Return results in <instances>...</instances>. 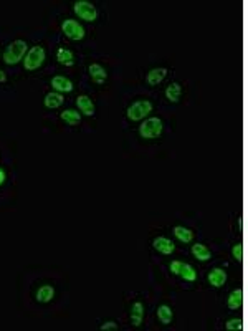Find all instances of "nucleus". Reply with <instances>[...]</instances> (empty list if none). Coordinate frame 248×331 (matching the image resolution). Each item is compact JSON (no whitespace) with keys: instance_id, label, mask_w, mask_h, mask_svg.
<instances>
[{"instance_id":"nucleus-7","label":"nucleus","mask_w":248,"mask_h":331,"mask_svg":"<svg viewBox=\"0 0 248 331\" xmlns=\"http://www.w3.org/2000/svg\"><path fill=\"white\" fill-rule=\"evenodd\" d=\"M52 86H53V91L56 93H71L75 90L73 83H71V80H68L66 76H61V75H56L52 78Z\"/></svg>"},{"instance_id":"nucleus-20","label":"nucleus","mask_w":248,"mask_h":331,"mask_svg":"<svg viewBox=\"0 0 248 331\" xmlns=\"http://www.w3.org/2000/svg\"><path fill=\"white\" fill-rule=\"evenodd\" d=\"M157 318H159V321L162 325L172 323V318H174L172 308H170L169 305H161L159 308H157Z\"/></svg>"},{"instance_id":"nucleus-21","label":"nucleus","mask_w":248,"mask_h":331,"mask_svg":"<svg viewBox=\"0 0 248 331\" xmlns=\"http://www.w3.org/2000/svg\"><path fill=\"white\" fill-rule=\"evenodd\" d=\"M60 118H61L63 123H66L68 126H76V124H80V121H81V115L75 110H66V111L60 113Z\"/></svg>"},{"instance_id":"nucleus-8","label":"nucleus","mask_w":248,"mask_h":331,"mask_svg":"<svg viewBox=\"0 0 248 331\" xmlns=\"http://www.w3.org/2000/svg\"><path fill=\"white\" fill-rule=\"evenodd\" d=\"M152 247H154L159 253H162V255H172L175 250V245L172 243V240L167 237H156L152 240Z\"/></svg>"},{"instance_id":"nucleus-22","label":"nucleus","mask_w":248,"mask_h":331,"mask_svg":"<svg viewBox=\"0 0 248 331\" xmlns=\"http://www.w3.org/2000/svg\"><path fill=\"white\" fill-rule=\"evenodd\" d=\"M180 94H182V88H180L179 83H170L167 88H165V98H167L170 103H179Z\"/></svg>"},{"instance_id":"nucleus-26","label":"nucleus","mask_w":248,"mask_h":331,"mask_svg":"<svg viewBox=\"0 0 248 331\" xmlns=\"http://www.w3.org/2000/svg\"><path fill=\"white\" fill-rule=\"evenodd\" d=\"M182 264H184V262H180V260L170 262V265H169L170 271H172L174 275H179V273H180V269H182Z\"/></svg>"},{"instance_id":"nucleus-1","label":"nucleus","mask_w":248,"mask_h":331,"mask_svg":"<svg viewBox=\"0 0 248 331\" xmlns=\"http://www.w3.org/2000/svg\"><path fill=\"white\" fill-rule=\"evenodd\" d=\"M27 55V42L24 40H15L12 42L3 52V61L7 65H17V63L24 61V58Z\"/></svg>"},{"instance_id":"nucleus-11","label":"nucleus","mask_w":248,"mask_h":331,"mask_svg":"<svg viewBox=\"0 0 248 331\" xmlns=\"http://www.w3.org/2000/svg\"><path fill=\"white\" fill-rule=\"evenodd\" d=\"M207 278H209V283L212 287L220 288V287H223L225 282H227V271L223 269H214V270H210V273Z\"/></svg>"},{"instance_id":"nucleus-18","label":"nucleus","mask_w":248,"mask_h":331,"mask_svg":"<svg viewBox=\"0 0 248 331\" xmlns=\"http://www.w3.org/2000/svg\"><path fill=\"white\" fill-rule=\"evenodd\" d=\"M174 235H175V239L179 240V242H182V243H191L192 242V239H193V232L191 229H187V227H182V225H177V227H174Z\"/></svg>"},{"instance_id":"nucleus-6","label":"nucleus","mask_w":248,"mask_h":331,"mask_svg":"<svg viewBox=\"0 0 248 331\" xmlns=\"http://www.w3.org/2000/svg\"><path fill=\"white\" fill-rule=\"evenodd\" d=\"M61 31H63V33H65L70 40H73V42H78V40H83V38H84V29L80 25V22L71 20V19L63 20V24H61Z\"/></svg>"},{"instance_id":"nucleus-2","label":"nucleus","mask_w":248,"mask_h":331,"mask_svg":"<svg viewBox=\"0 0 248 331\" xmlns=\"http://www.w3.org/2000/svg\"><path fill=\"white\" fill-rule=\"evenodd\" d=\"M164 124L159 118H147L139 126V134L142 139H157L162 134Z\"/></svg>"},{"instance_id":"nucleus-23","label":"nucleus","mask_w":248,"mask_h":331,"mask_svg":"<svg viewBox=\"0 0 248 331\" xmlns=\"http://www.w3.org/2000/svg\"><path fill=\"white\" fill-rule=\"evenodd\" d=\"M180 276H182L186 282H195L197 280V271L192 265L189 264H182V269H180Z\"/></svg>"},{"instance_id":"nucleus-10","label":"nucleus","mask_w":248,"mask_h":331,"mask_svg":"<svg viewBox=\"0 0 248 331\" xmlns=\"http://www.w3.org/2000/svg\"><path fill=\"white\" fill-rule=\"evenodd\" d=\"M88 71H89V76H91V80L96 85H103L108 80L106 70L101 65H98V63H91V65L88 66Z\"/></svg>"},{"instance_id":"nucleus-3","label":"nucleus","mask_w":248,"mask_h":331,"mask_svg":"<svg viewBox=\"0 0 248 331\" xmlns=\"http://www.w3.org/2000/svg\"><path fill=\"white\" fill-rule=\"evenodd\" d=\"M45 57H47V53H45V48L40 47V45H35V47H31L28 52H27V55L24 58V68H25L27 71L38 70V68L43 65Z\"/></svg>"},{"instance_id":"nucleus-25","label":"nucleus","mask_w":248,"mask_h":331,"mask_svg":"<svg viewBox=\"0 0 248 331\" xmlns=\"http://www.w3.org/2000/svg\"><path fill=\"white\" fill-rule=\"evenodd\" d=\"M232 255H233V258H235V260H243V245L242 243H235V245H233V248H232Z\"/></svg>"},{"instance_id":"nucleus-14","label":"nucleus","mask_w":248,"mask_h":331,"mask_svg":"<svg viewBox=\"0 0 248 331\" xmlns=\"http://www.w3.org/2000/svg\"><path fill=\"white\" fill-rule=\"evenodd\" d=\"M227 305H228L230 310H240L242 305H243V290L242 288H235L232 293L228 295Z\"/></svg>"},{"instance_id":"nucleus-24","label":"nucleus","mask_w":248,"mask_h":331,"mask_svg":"<svg viewBox=\"0 0 248 331\" xmlns=\"http://www.w3.org/2000/svg\"><path fill=\"white\" fill-rule=\"evenodd\" d=\"M225 328L228 331H240V330H243V321L240 318H232L225 323Z\"/></svg>"},{"instance_id":"nucleus-15","label":"nucleus","mask_w":248,"mask_h":331,"mask_svg":"<svg viewBox=\"0 0 248 331\" xmlns=\"http://www.w3.org/2000/svg\"><path fill=\"white\" fill-rule=\"evenodd\" d=\"M56 60L58 63H61L63 66H73L75 65V55L73 52L68 48H58L56 52Z\"/></svg>"},{"instance_id":"nucleus-16","label":"nucleus","mask_w":248,"mask_h":331,"mask_svg":"<svg viewBox=\"0 0 248 331\" xmlns=\"http://www.w3.org/2000/svg\"><path fill=\"white\" fill-rule=\"evenodd\" d=\"M144 320V305L141 301L133 303L131 306V321H133L134 326H141Z\"/></svg>"},{"instance_id":"nucleus-29","label":"nucleus","mask_w":248,"mask_h":331,"mask_svg":"<svg viewBox=\"0 0 248 331\" xmlns=\"http://www.w3.org/2000/svg\"><path fill=\"white\" fill-rule=\"evenodd\" d=\"M5 81H7V75L3 73L2 70H0V83H5Z\"/></svg>"},{"instance_id":"nucleus-4","label":"nucleus","mask_w":248,"mask_h":331,"mask_svg":"<svg viewBox=\"0 0 248 331\" xmlns=\"http://www.w3.org/2000/svg\"><path fill=\"white\" fill-rule=\"evenodd\" d=\"M152 111V103L147 101V99H139V101H134L128 108L126 115L131 121H142L146 120V116Z\"/></svg>"},{"instance_id":"nucleus-17","label":"nucleus","mask_w":248,"mask_h":331,"mask_svg":"<svg viewBox=\"0 0 248 331\" xmlns=\"http://www.w3.org/2000/svg\"><path fill=\"white\" fill-rule=\"evenodd\" d=\"M55 298V288L52 285H43L37 290V301L40 303H48Z\"/></svg>"},{"instance_id":"nucleus-9","label":"nucleus","mask_w":248,"mask_h":331,"mask_svg":"<svg viewBox=\"0 0 248 331\" xmlns=\"http://www.w3.org/2000/svg\"><path fill=\"white\" fill-rule=\"evenodd\" d=\"M76 106H78V110L83 113L84 116H93L94 115V103L93 99L86 96V94H80L78 98H76Z\"/></svg>"},{"instance_id":"nucleus-5","label":"nucleus","mask_w":248,"mask_h":331,"mask_svg":"<svg viewBox=\"0 0 248 331\" xmlns=\"http://www.w3.org/2000/svg\"><path fill=\"white\" fill-rule=\"evenodd\" d=\"M73 10L76 13V17H80V19L84 22H94L98 19L96 7H94L91 2H88V0H76Z\"/></svg>"},{"instance_id":"nucleus-13","label":"nucleus","mask_w":248,"mask_h":331,"mask_svg":"<svg viewBox=\"0 0 248 331\" xmlns=\"http://www.w3.org/2000/svg\"><path fill=\"white\" fill-rule=\"evenodd\" d=\"M165 76H167V70H165V68H152V70L149 71L147 76H146L147 85L157 86L162 80L165 78Z\"/></svg>"},{"instance_id":"nucleus-27","label":"nucleus","mask_w":248,"mask_h":331,"mask_svg":"<svg viewBox=\"0 0 248 331\" xmlns=\"http://www.w3.org/2000/svg\"><path fill=\"white\" fill-rule=\"evenodd\" d=\"M111 330H118V325L114 321H106V323L101 325V331H111Z\"/></svg>"},{"instance_id":"nucleus-12","label":"nucleus","mask_w":248,"mask_h":331,"mask_svg":"<svg viewBox=\"0 0 248 331\" xmlns=\"http://www.w3.org/2000/svg\"><path fill=\"white\" fill-rule=\"evenodd\" d=\"M63 103H65V98H63L61 93H56V91H50L48 94H45L43 98V104L48 110H56Z\"/></svg>"},{"instance_id":"nucleus-19","label":"nucleus","mask_w":248,"mask_h":331,"mask_svg":"<svg viewBox=\"0 0 248 331\" xmlns=\"http://www.w3.org/2000/svg\"><path fill=\"white\" fill-rule=\"evenodd\" d=\"M192 255L200 262H207L212 258L210 250L204 245V243H193L192 245Z\"/></svg>"},{"instance_id":"nucleus-28","label":"nucleus","mask_w":248,"mask_h":331,"mask_svg":"<svg viewBox=\"0 0 248 331\" xmlns=\"http://www.w3.org/2000/svg\"><path fill=\"white\" fill-rule=\"evenodd\" d=\"M3 182H5V172H3V169H0V185Z\"/></svg>"}]
</instances>
